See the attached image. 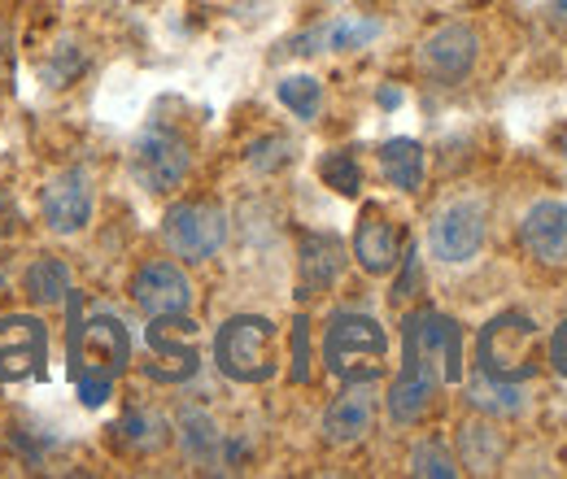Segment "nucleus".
I'll return each mask as SVG.
<instances>
[{"label": "nucleus", "instance_id": "f257e3e1", "mask_svg": "<svg viewBox=\"0 0 567 479\" xmlns=\"http://www.w3.org/2000/svg\"><path fill=\"white\" fill-rule=\"evenodd\" d=\"M458 379H463V327L432 305L411 310L402 323V371L384 397L389 418L402 427L424 423L441 388Z\"/></svg>", "mask_w": 567, "mask_h": 479}, {"label": "nucleus", "instance_id": "f03ea898", "mask_svg": "<svg viewBox=\"0 0 567 479\" xmlns=\"http://www.w3.org/2000/svg\"><path fill=\"white\" fill-rule=\"evenodd\" d=\"M132 362V336L118 319L101 314L92 323H83L79 344L71 348V371L79 379V402L83 406H105V397L114 393V379L127 371Z\"/></svg>", "mask_w": 567, "mask_h": 479}, {"label": "nucleus", "instance_id": "7ed1b4c3", "mask_svg": "<svg viewBox=\"0 0 567 479\" xmlns=\"http://www.w3.org/2000/svg\"><path fill=\"white\" fill-rule=\"evenodd\" d=\"M384 357H389V336L375 319L350 310L332 314L323 332V366L341 384H375L384 375Z\"/></svg>", "mask_w": 567, "mask_h": 479}, {"label": "nucleus", "instance_id": "20e7f679", "mask_svg": "<svg viewBox=\"0 0 567 479\" xmlns=\"http://www.w3.org/2000/svg\"><path fill=\"white\" fill-rule=\"evenodd\" d=\"M214 362L236 384H267L280 371L276 327L262 314H236L214 336Z\"/></svg>", "mask_w": 567, "mask_h": 479}, {"label": "nucleus", "instance_id": "39448f33", "mask_svg": "<svg viewBox=\"0 0 567 479\" xmlns=\"http://www.w3.org/2000/svg\"><path fill=\"white\" fill-rule=\"evenodd\" d=\"M537 323L519 310H502L494 314L485 327H481V341H476V362L485 375L506 379V384H519V379H533L537 375Z\"/></svg>", "mask_w": 567, "mask_h": 479}, {"label": "nucleus", "instance_id": "423d86ee", "mask_svg": "<svg viewBox=\"0 0 567 479\" xmlns=\"http://www.w3.org/2000/svg\"><path fill=\"white\" fill-rule=\"evenodd\" d=\"M162 240L188 267L210 262L214 253L227 244V209L218 206L214 197L175 201V206L166 209V218H162Z\"/></svg>", "mask_w": 567, "mask_h": 479}, {"label": "nucleus", "instance_id": "0eeeda50", "mask_svg": "<svg viewBox=\"0 0 567 479\" xmlns=\"http://www.w3.org/2000/svg\"><path fill=\"white\" fill-rule=\"evenodd\" d=\"M132 175L144 192L153 197H166V192H179L193 175V144L184 132L175 127H144L136 144H132Z\"/></svg>", "mask_w": 567, "mask_h": 479}, {"label": "nucleus", "instance_id": "6e6552de", "mask_svg": "<svg viewBox=\"0 0 567 479\" xmlns=\"http://www.w3.org/2000/svg\"><path fill=\"white\" fill-rule=\"evenodd\" d=\"M481 62V35L467 27V22H445L427 35L415 53V66L424 74L427 83L436 87H454L463 83Z\"/></svg>", "mask_w": 567, "mask_h": 479}, {"label": "nucleus", "instance_id": "1a4fd4ad", "mask_svg": "<svg viewBox=\"0 0 567 479\" xmlns=\"http://www.w3.org/2000/svg\"><path fill=\"white\" fill-rule=\"evenodd\" d=\"M485 231H489V218H485L481 201H454V206H445L432 218L427 249L445 267H467L485 249Z\"/></svg>", "mask_w": 567, "mask_h": 479}, {"label": "nucleus", "instance_id": "9d476101", "mask_svg": "<svg viewBox=\"0 0 567 479\" xmlns=\"http://www.w3.org/2000/svg\"><path fill=\"white\" fill-rule=\"evenodd\" d=\"M92 206H96V188L92 175L83 166H66L58 170L44 188H40V218L49 231L58 236H74L92 222Z\"/></svg>", "mask_w": 567, "mask_h": 479}, {"label": "nucleus", "instance_id": "9b49d317", "mask_svg": "<svg viewBox=\"0 0 567 479\" xmlns=\"http://www.w3.org/2000/svg\"><path fill=\"white\" fill-rule=\"evenodd\" d=\"M197 323L188 314H171V319H153L148 323V348H153V366L148 379L157 384H184L197 375Z\"/></svg>", "mask_w": 567, "mask_h": 479}, {"label": "nucleus", "instance_id": "f8f14e48", "mask_svg": "<svg viewBox=\"0 0 567 479\" xmlns=\"http://www.w3.org/2000/svg\"><path fill=\"white\" fill-rule=\"evenodd\" d=\"M49 357V327L31 314L0 319V384H18L31 375H44Z\"/></svg>", "mask_w": 567, "mask_h": 479}, {"label": "nucleus", "instance_id": "ddd939ff", "mask_svg": "<svg viewBox=\"0 0 567 479\" xmlns=\"http://www.w3.org/2000/svg\"><path fill=\"white\" fill-rule=\"evenodd\" d=\"M132 301L141 305L148 319H171V314H188L193 310V279L179 271L175 262L157 258L144 262L132 274Z\"/></svg>", "mask_w": 567, "mask_h": 479}, {"label": "nucleus", "instance_id": "4468645a", "mask_svg": "<svg viewBox=\"0 0 567 479\" xmlns=\"http://www.w3.org/2000/svg\"><path fill=\"white\" fill-rule=\"evenodd\" d=\"M406 253V231L389 218L384 206H362L354 227V258L367 274H393Z\"/></svg>", "mask_w": 567, "mask_h": 479}, {"label": "nucleus", "instance_id": "2eb2a0df", "mask_svg": "<svg viewBox=\"0 0 567 479\" xmlns=\"http://www.w3.org/2000/svg\"><path fill=\"white\" fill-rule=\"evenodd\" d=\"M346 274V240L332 231H301L297 240V288L301 296H328Z\"/></svg>", "mask_w": 567, "mask_h": 479}, {"label": "nucleus", "instance_id": "dca6fc26", "mask_svg": "<svg viewBox=\"0 0 567 479\" xmlns=\"http://www.w3.org/2000/svg\"><path fill=\"white\" fill-rule=\"evenodd\" d=\"M519 244L542 267H567V206L564 201H537L519 222Z\"/></svg>", "mask_w": 567, "mask_h": 479}, {"label": "nucleus", "instance_id": "f3484780", "mask_svg": "<svg viewBox=\"0 0 567 479\" xmlns=\"http://www.w3.org/2000/svg\"><path fill=\"white\" fill-rule=\"evenodd\" d=\"M375 418V384H346V393L323 410L328 445H358Z\"/></svg>", "mask_w": 567, "mask_h": 479}, {"label": "nucleus", "instance_id": "a211bd4d", "mask_svg": "<svg viewBox=\"0 0 567 479\" xmlns=\"http://www.w3.org/2000/svg\"><path fill=\"white\" fill-rule=\"evenodd\" d=\"M380 35L375 18H337L292 40V53H358Z\"/></svg>", "mask_w": 567, "mask_h": 479}, {"label": "nucleus", "instance_id": "6ab92c4d", "mask_svg": "<svg viewBox=\"0 0 567 479\" xmlns=\"http://www.w3.org/2000/svg\"><path fill=\"white\" fill-rule=\"evenodd\" d=\"M110 431H114V445L132 458H153L171 445V423L157 410H127Z\"/></svg>", "mask_w": 567, "mask_h": 479}, {"label": "nucleus", "instance_id": "aec40b11", "mask_svg": "<svg viewBox=\"0 0 567 479\" xmlns=\"http://www.w3.org/2000/svg\"><path fill=\"white\" fill-rule=\"evenodd\" d=\"M375 162H380V175H384L389 188H398V192H420L424 188V144L420 139H384Z\"/></svg>", "mask_w": 567, "mask_h": 479}, {"label": "nucleus", "instance_id": "412c9836", "mask_svg": "<svg viewBox=\"0 0 567 479\" xmlns=\"http://www.w3.org/2000/svg\"><path fill=\"white\" fill-rule=\"evenodd\" d=\"M502 458H506V436L497 431L494 423L476 418V423H463V427H458V462H463L467 471L489 476V471L502 467Z\"/></svg>", "mask_w": 567, "mask_h": 479}, {"label": "nucleus", "instance_id": "4be33fe9", "mask_svg": "<svg viewBox=\"0 0 567 479\" xmlns=\"http://www.w3.org/2000/svg\"><path fill=\"white\" fill-rule=\"evenodd\" d=\"M22 288L35 305H62L71 296V267L62 258H35L22 274Z\"/></svg>", "mask_w": 567, "mask_h": 479}, {"label": "nucleus", "instance_id": "5701e85b", "mask_svg": "<svg viewBox=\"0 0 567 479\" xmlns=\"http://www.w3.org/2000/svg\"><path fill=\"white\" fill-rule=\"evenodd\" d=\"M467 402L485 414H519L524 406H528L519 384L494 379V375H485V371H476V379L467 384Z\"/></svg>", "mask_w": 567, "mask_h": 479}, {"label": "nucleus", "instance_id": "b1692460", "mask_svg": "<svg viewBox=\"0 0 567 479\" xmlns=\"http://www.w3.org/2000/svg\"><path fill=\"white\" fill-rule=\"evenodd\" d=\"M276 96H280L284 110L297 114L301 123L319 118V110H323V83L310 79V74H288L280 87H276Z\"/></svg>", "mask_w": 567, "mask_h": 479}, {"label": "nucleus", "instance_id": "393cba45", "mask_svg": "<svg viewBox=\"0 0 567 479\" xmlns=\"http://www.w3.org/2000/svg\"><path fill=\"white\" fill-rule=\"evenodd\" d=\"M184 431H179V440H184V454L197 462V467H214L218 462V431H214V423L206 418L202 410H188L184 414V423H179Z\"/></svg>", "mask_w": 567, "mask_h": 479}, {"label": "nucleus", "instance_id": "a878e982", "mask_svg": "<svg viewBox=\"0 0 567 479\" xmlns=\"http://www.w3.org/2000/svg\"><path fill=\"white\" fill-rule=\"evenodd\" d=\"M319 179H323L337 197H358V192H362V166H358L354 153H346V148H337V153H328V157L319 162Z\"/></svg>", "mask_w": 567, "mask_h": 479}, {"label": "nucleus", "instance_id": "bb28decb", "mask_svg": "<svg viewBox=\"0 0 567 479\" xmlns=\"http://www.w3.org/2000/svg\"><path fill=\"white\" fill-rule=\"evenodd\" d=\"M411 476L450 479V476H458V462L450 458V449H445V445L424 440V445H415V454H411Z\"/></svg>", "mask_w": 567, "mask_h": 479}, {"label": "nucleus", "instance_id": "cd10ccee", "mask_svg": "<svg viewBox=\"0 0 567 479\" xmlns=\"http://www.w3.org/2000/svg\"><path fill=\"white\" fill-rule=\"evenodd\" d=\"M245 162H249L254 170H262V175H271V170H284V166L292 162V139H288V136L258 139V144L245 153Z\"/></svg>", "mask_w": 567, "mask_h": 479}, {"label": "nucleus", "instance_id": "c85d7f7f", "mask_svg": "<svg viewBox=\"0 0 567 479\" xmlns=\"http://www.w3.org/2000/svg\"><path fill=\"white\" fill-rule=\"evenodd\" d=\"M292 384H310V323H292Z\"/></svg>", "mask_w": 567, "mask_h": 479}, {"label": "nucleus", "instance_id": "c756f323", "mask_svg": "<svg viewBox=\"0 0 567 479\" xmlns=\"http://www.w3.org/2000/svg\"><path fill=\"white\" fill-rule=\"evenodd\" d=\"M550 362H555V371L567 379V319L555 327V336H550Z\"/></svg>", "mask_w": 567, "mask_h": 479}, {"label": "nucleus", "instance_id": "7c9ffc66", "mask_svg": "<svg viewBox=\"0 0 567 479\" xmlns=\"http://www.w3.org/2000/svg\"><path fill=\"white\" fill-rule=\"evenodd\" d=\"M546 22H550L555 35L567 40V0H550V4H546Z\"/></svg>", "mask_w": 567, "mask_h": 479}, {"label": "nucleus", "instance_id": "2f4dec72", "mask_svg": "<svg viewBox=\"0 0 567 479\" xmlns=\"http://www.w3.org/2000/svg\"><path fill=\"white\" fill-rule=\"evenodd\" d=\"M380 105H384V110H398V105H402V92H398V87H384V92H380Z\"/></svg>", "mask_w": 567, "mask_h": 479}, {"label": "nucleus", "instance_id": "473e14b6", "mask_svg": "<svg viewBox=\"0 0 567 479\" xmlns=\"http://www.w3.org/2000/svg\"><path fill=\"white\" fill-rule=\"evenodd\" d=\"M555 148L564 153V162H567V123H564V127H559V132H555Z\"/></svg>", "mask_w": 567, "mask_h": 479}]
</instances>
